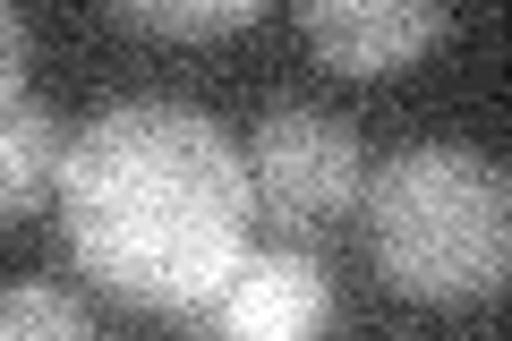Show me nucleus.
Returning a JSON list of instances; mask_svg holds the SVG:
<instances>
[{"label":"nucleus","mask_w":512,"mask_h":341,"mask_svg":"<svg viewBox=\"0 0 512 341\" xmlns=\"http://www.w3.org/2000/svg\"><path fill=\"white\" fill-rule=\"evenodd\" d=\"M60 154H69V137H60V120L35 103V94H0V222L35 214L43 197L60 188Z\"/></svg>","instance_id":"423d86ee"},{"label":"nucleus","mask_w":512,"mask_h":341,"mask_svg":"<svg viewBox=\"0 0 512 341\" xmlns=\"http://www.w3.org/2000/svg\"><path fill=\"white\" fill-rule=\"evenodd\" d=\"M333 324V282L316 256L274 248V256H239L231 282L214 290L197 333H256V341H299V333H325Z\"/></svg>","instance_id":"39448f33"},{"label":"nucleus","mask_w":512,"mask_h":341,"mask_svg":"<svg viewBox=\"0 0 512 341\" xmlns=\"http://www.w3.org/2000/svg\"><path fill=\"white\" fill-rule=\"evenodd\" d=\"M367 205V248L393 290L427 307H470L495 299L512 273V188L504 162L470 145H410L359 188Z\"/></svg>","instance_id":"f03ea898"},{"label":"nucleus","mask_w":512,"mask_h":341,"mask_svg":"<svg viewBox=\"0 0 512 341\" xmlns=\"http://www.w3.org/2000/svg\"><path fill=\"white\" fill-rule=\"evenodd\" d=\"M120 26L137 35H171V43H205V35H239L265 0H103Z\"/></svg>","instance_id":"0eeeda50"},{"label":"nucleus","mask_w":512,"mask_h":341,"mask_svg":"<svg viewBox=\"0 0 512 341\" xmlns=\"http://www.w3.org/2000/svg\"><path fill=\"white\" fill-rule=\"evenodd\" d=\"M18 77H26V26H18V9L0 0V94H18Z\"/></svg>","instance_id":"1a4fd4ad"},{"label":"nucleus","mask_w":512,"mask_h":341,"mask_svg":"<svg viewBox=\"0 0 512 341\" xmlns=\"http://www.w3.org/2000/svg\"><path fill=\"white\" fill-rule=\"evenodd\" d=\"M248 197L256 214H274L282 231H333V222L359 205L367 188V162H359V128L333 120V111L316 103H265V120H256L248 137Z\"/></svg>","instance_id":"7ed1b4c3"},{"label":"nucleus","mask_w":512,"mask_h":341,"mask_svg":"<svg viewBox=\"0 0 512 341\" xmlns=\"http://www.w3.org/2000/svg\"><path fill=\"white\" fill-rule=\"evenodd\" d=\"M18 333L86 341L94 333V307L77 299L69 282H18V290H0V341H18Z\"/></svg>","instance_id":"6e6552de"},{"label":"nucleus","mask_w":512,"mask_h":341,"mask_svg":"<svg viewBox=\"0 0 512 341\" xmlns=\"http://www.w3.org/2000/svg\"><path fill=\"white\" fill-rule=\"evenodd\" d=\"M299 35L316 43V60L342 77H393L419 69L453 26V0H291Z\"/></svg>","instance_id":"20e7f679"},{"label":"nucleus","mask_w":512,"mask_h":341,"mask_svg":"<svg viewBox=\"0 0 512 341\" xmlns=\"http://www.w3.org/2000/svg\"><path fill=\"white\" fill-rule=\"evenodd\" d=\"M60 248L111 299L171 324H205L214 290L248 256V162L197 103H111L60 154Z\"/></svg>","instance_id":"f257e3e1"}]
</instances>
